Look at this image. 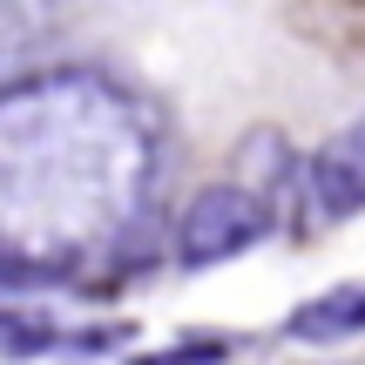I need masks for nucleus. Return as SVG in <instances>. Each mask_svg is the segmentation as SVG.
<instances>
[{"mask_svg": "<svg viewBox=\"0 0 365 365\" xmlns=\"http://www.w3.org/2000/svg\"><path fill=\"white\" fill-rule=\"evenodd\" d=\"M359 331H365V277L318 291L284 318V339H298V345H339V339H359Z\"/></svg>", "mask_w": 365, "mask_h": 365, "instance_id": "nucleus-3", "label": "nucleus"}, {"mask_svg": "<svg viewBox=\"0 0 365 365\" xmlns=\"http://www.w3.org/2000/svg\"><path fill=\"white\" fill-rule=\"evenodd\" d=\"M359 135H365V122H359Z\"/></svg>", "mask_w": 365, "mask_h": 365, "instance_id": "nucleus-5", "label": "nucleus"}, {"mask_svg": "<svg viewBox=\"0 0 365 365\" xmlns=\"http://www.w3.org/2000/svg\"><path fill=\"white\" fill-rule=\"evenodd\" d=\"M264 237H271L264 196L237 190V182H210V190H196L190 203H182V217H176V264L203 271V264H223V257H237V250L264 244Z\"/></svg>", "mask_w": 365, "mask_h": 365, "instance_id": "nucleus-1", "label": "nucleus"}, {"mask_svg": "<svg viewBox=\"0 0 365 365\" xmlns=\"http://www.w3.org/2000/svg\"><path fill=\"white\" fill-rule=\"evenodd\" d=\"M230 359V345L223 339H182V345H163V352H143L129 365H223Z\"/></svg>", "mask_w": 365, "mask_h": 365, "instance_id": "nucleus-4", "label": "nucleus"}, {"mask_svg": "<svg viewBox=\"0 0 365 365\" xmlns=\"http://www.w3.org/2000/svg\"><path fill=\"white\" fill-rule=\"evenodd\" d=\"M312 190L325 203V217H359L365 210V135L345 129L312 156Z\"/></svg>", "mask_w": 365, "mask_h": 365, "instance_id": "nucleus-2", "label": "nucleus"}]
</instances>
